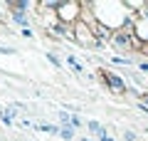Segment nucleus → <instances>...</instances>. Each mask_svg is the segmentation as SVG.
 Here are the masks:
<instances>
[{"label": "nucleus", "mask_w": 148, "mask_h": 141, "mask_svg": "<svg viewBox=\"0 0 148 141\" xmlns=\"http://www.w3.org/2000/svg\"><path fill=\"white\" fill-rule=\"evenodd\" d=\"M101 74H104V82L109 84V89L114 94H126V82L119 74H114V72H101Z\"/></svg>", "instance_id": "nucleus-1"}, {"label": "nucleus", "mask_w": 148, "mask_h": 141, "mask_svg": "<svg viewBox=\"0 0 148 141\" xmlns=\"http://www.w3.org/2000/svg\"><path fill=\"white\" fill-rule=\"evenodd\" d=\"M59 17H62L64 22H72L74 17L79 15V3H59Z\"/></svg>", "instance_id": "nucleus-2"}, {"label": "nucleus", "mask_w": 148, "mask_h": 141, "mask_svg": "<svg viewBox=\"0 0 148 141\" xmlns=\"http://www.w3.org/2000/svg\"><path fill=\"white\" fill-rule=\"evenodd\" d=\"M86 126H89V131H91V134H96L99 139H104V136H109V134H106V129H104L101 124H96V121H89Z\"/></svg>", "instance_id": "nucleus-3"}, {"label": "nucleus", "mask_w": 148, "mask_h": 141, "mask_svg": "<svg viewBox=\"0 0 148 141\" xmlns=\"http://www.w3.org/2000/svg\"><path fill=\"white\" fill-rule=\"evenodd\" d=\"M59 136H62L64 141H72L74 139V126H62V129H59Z\"/></svg>", "instance_id": "nucleus-4"}, {"label": "nucleus", "mask_w": 148, "mask_h": 141, "mask_svg": "<svg viewBox=\"0 0 148 141\" xmlns=\"http://www.w3.org/2000/svg\"><path fill=\"white\" fill-rule=\"evenodd\" d=\"M12 20H15L17 25H22V27H27V17H25V12H15V15H12Z\"/></svg>", "instance_id": "nucleus-5"}, {"label": "nucleus", "mask_w": 148, "mask_h": 141, "mask_svg": "<svg viewBox=\"0 0 148 141\" xmlns=\"http://www.w3.org/2000/svg\"><path fill=\"white\" fill-rule=\"evenodd\" d=\"M123 139H126V141H136V134H133V131H126V134H123Z\"/></svg>", "instance_id": "nucleus-6"}, {"label": "nucleus", "mask_w": 148, "mask_h": 141, "mask_svg": "<svg viewBox=\"0 0 148 141\" xmlns=\"http://www.w3.org/2000/svg\"><path fill=\"white\" fill-rule=\"evenodd\" d=\"M138 69H141V72H146V74H148V62H138Z\"/></svg>", "instance_id": "nucleus-7"}, {"label": "nucleus", "mask_w": 148, "mask_h": 141, "mask_svg": "<svg viewBox=\"0 0 148 141\" xmlns=\"http://www.w3.org/2000/svg\"><path fill=\"white\" fill-rule=\"evenodd\" d=\"M99 141H114V136H104V139H99Z\"/></svg>", "instance_id": "nucleus-8"}, {"label": "nucleus", "mask_w": 148, "mask_h": 141, "mask_svg": "<svg viewBox=\"0 0 148 141\" xmlns=\"http://www.w3.org/2000/svg\"><path fill=\"white\" fill-rule=\"evenodd\" d=\"M84 141H89V139H84Z\"/></svg>", "instance_id": "nucleus-9"}]
</instances>
